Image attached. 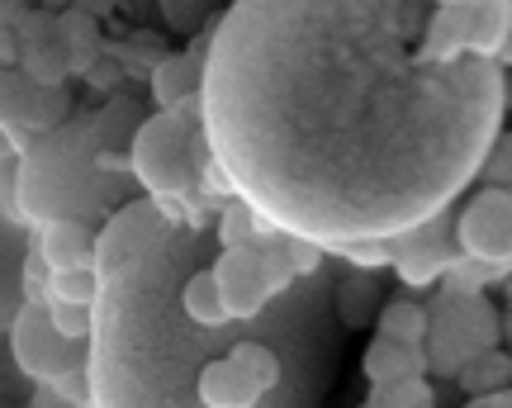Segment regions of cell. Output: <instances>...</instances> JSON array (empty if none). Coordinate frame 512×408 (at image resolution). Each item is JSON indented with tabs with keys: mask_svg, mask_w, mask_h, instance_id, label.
<instances>
[{
	"mask_svg": "<svg viewBox=\"0 0 512 408\" xmlns=\"http://www.w3.org/2000/svg\"><path fill=\"white\" fill-rule=\"evenodd\" d=\"M204 408H256L261 404V390L247 371H238L228 356H214L200 371V385H195Z\"/></svg>",
	"mask_w": 512,
	"mask_h": 408,
	"instance_id": "8992f818",
	"label": "cell"
},
{
	"mask_svg": "<svg viewBox=\"0 0 512 408\" xmlns=\"http://www.w3.org/2000/svg\"><path fill=\"white\" fill-rule=\"evenodd\" d=\"M361 408H375V404H370V399H366V404H361Z\"/></svg>",
	"mask_w": 512,
	"mask_h": 408,
	"instance_id": "e575fe53",
	"label": "cell"
},
{
	"mask_svg": "<svg viewBox=\"0 0 512 408\" xmlns=\"http://www.w3.org/2000/svg\"><path fill=\"white\" fill-rule=\"evenodd\" d=\"M48 285H53V271L38 257V247H29V257H24V304H48Z\"/></svg>",
	"mask_w": 512,
	"mask_h": 408,
	"instance_id": "484cf974",
	"label": "cell"
},
{
	"mask_svg": "<svg viewBox=\"0 0 512 408\" xmlns=\"http://www.w3.org/2000/svg\"><path fill=\"white\" fill-rule=\"evenodd\" d=\"M29 408H76V404H67V399H62L53 385H38V394L29 399Z\"/></svg>",
	"mask_w": 512,
	"mask_h": 408,
	"instance_id": "4dcf8cb0",
	"label": "cell"
},
{
	"mask_svg": "<svg viewBox=\"0 0 512 408\" xmlns=\"http://www.w3.org/2000/svg\"><path fill=\"white\" fill-rule=\"evenodd\" d=\"M128 162L138 167L147 190H157V195H185V190L200 181V167L209 162V152H204L200 129H190L176 114L162 110L152 124H143L138 148H133Z\"/></svg>",
	"mask_w": 512,
	"mask_h": 408,
	"instance_id": "6da1fadb",
	"label": "cell"
},
{
	"mask_svg": "<svg viewBox=\"0 0 512 408\" xmlns=\"http://www.w3.org/2000/svg\"><path fill=\"white\" fill-rule=\"evenodd\" d=\"M456 380H460V390H465V394H498V390H508V356L498 352V347H489V352L460 361Z\"/></svg>",
	"mask_w": 512,
	"mask_h": 408,
	"instance_id": "4fadbf2b",
	"label": "cell"
},
{
	"mask_svg": "<svg viewBox=\"0 0 512 408\" xmlns=\"http://www.w3.org/2000/svg\"><path fill=\"white\" fill-rule=\"evenodd\" d=\"M337 314L347 318L351 328H366L380 314V285L370 280V271H356L337 285Z\"/></svg>",
	"mask_w": 512,
	"mask_h": 408,
	"instance_id": "7c38bea8",
	"label": "cell"
},
{
	"mask_svg": "<svg viewBox=\"0 0 512 408\" xmlns=\"http://www.w3.org/2000/svg\"><path fill=\"white\" fill-rule=\"evenodd\" d=\"M228 361H233L238 371L252 375L261 394L280 385V361H275V352H271V347H261V342H238V347L228 352Z\"/></svg>",
	"mask_w": 512,
	"mask_h": 408,
	"instance_id": "e0dca14e",
	"label": "cell"
},
{
	"mask_svg": "<svg viewBox=\"0 0 512 408\" xmlns=\"http://www.w3.org/2000/svg\"><path fill=\"white\" fill-rule=\"evenodd\" d=\"M95 295H100V276H95V266H76V271H53L48 299H57V304H95Z\"/></svg>",
	"mask_w": 512,
	"mask_h": 408,
	"instance_id": "44dd1931",
	"label": "cell"
},
{
	"mask_svg": "<svg viewBox=\"0 0 512 408\" xmlns=\"http://www.w3.org/2000/svg\"><path fill=\"white\" fill-rule=\"evenodd\" d=\"M10 352H15L19 371L29 380H38V385L57 380L72 366H86V342H67L57 333L48 323V304H24L15 314V323H10Z\"/></svg>",
	"mask_w": 512,
	"mask_h": 408,
	"instance_id": "7a4b0ae2",
	"label": "cell"
},
{
	"mask_svg": "<svg viewBox=\"0 0 512 408\" xmlns=\"http://www.w3.org/2000/svg\"><path fill=\"white\" fill-rule=\"evenodd\" d=\"M285 257H290L294 276H313L318 266H323V247L304 233H285Z\"/></svg>",
	"mask_w": 512,
	"mask_h": 408,
	"instance_id": "4316f807",
	"label": "cell"
},
{
	"mask_svg": "<svg viewBox=\"0 0 512 408\" xmlns=\"http://www.w3.org/2000/svg\"><path fill=\"white\" fill-rule=\"evenodd\" d=\"M370 404L375 408H422V404H432V385H427V375H408V380H394V385H370Z\"/></svg>",
	"mask_w": 512,
	"mask_h": 408,
	"instance_id": "7402d4cb",
	"label": "cell"
},
{
	"mask_svg": "<svg viewBox=\"0 0 512 408\" xmlns=\"http://www.w3.org/2000/svg\"><path fill=\"white\" fill-rule=\"evenodd\" d=\"M48 323H53L67 342H86L95 328L91 304H57V299H48Z\"/></svg>",
	"mask_w": 512,
	"mask_h": 408,
	"instance_id": "cb8c5ba5",
	"label": "cell"
},
{
	"mask_svg": "<svg viewBox=\"0 0 512 408\" xmlns=\"http://www.w3.org/2000/svg\"><path fill=\"white\" fill-rule=\"evenodd\" d=\"M209 276H214V290H219L223 314L238 318V323L256 318L261 309H266V299H271V290H266V280H261V266H256L252 247H223L219 261L209 266Z\"/></svg>",
	"mask_w": 512,
	"mask_h": 408,
	"instance_id": "277c9868",
	"label": "cell"
},
{
	"mask_svg": "<svg viewBox=\"0 0 512 408\" xmlns=\"http://www.w3.org/2000/svg\"><path fill=\"white\" fill-rule=\"evenodd\" d=\"M446 233V219H437L432 228H418L413 238L403 242H389L394 247V271L408 290H422V285H437V276H446V266H451V242L441 238Z\"/></svg>",
	"mask_w": 512,
	"mask_h": 408,
	"instance_id": "5b68a950",
	"label": "cell"
},
{
	"mask_svg": "<svg viewBox=\"0 0 512 408\" xmlns=\"http://www.w3.org/2000/svg\"><path fill=\"white\" fill-rule=\"evenodd\" d=\"M422 408H437V404H422Z\"/></svg>",
	"mask_w": 512,
	"mask_h": 408,
	"instance_id": "d590c367",
	"label": "cell"
},
{
	"mask_svg": "<svg viewBox=\"0 0 512 408\" xmlns=\"http://www.w3.org/2000/svg\"><path fill=\"white\" fill-rule=\"evenodd\" d=\"M508 157H512V143L508 133L494 143V157H489V186L494 190H508Z\"/></svg>",
	"mask_w": 512,
	"mask_h": 408,
	"instance_id": "f1b7e54d",
	"label": "cell"
},
{
	"mask_svg": "<svg viewBox=\"0 0 512 408\" xmlns=\"http://www.w3.org/2000/svg\"><path fill=\"white\" fill-rule=\"evenodd\" d=\"M446 276H451V290H456V295H479L484 285L503 280L508 271H503V266H489V261H475V257H451Z\"/></svg>",
	"mask_w": 512,
	"mask_h": 408,
	"instance_id": "603a6c76",
	"label": "cell"
},
{
	"mask_svg": "<svg viewBox=\"0 0 512 408\" xmlns=\"http://www.w3.org/2000/svg\"><path fill=\"white\" fill-rule=\"evenodd\" d=\"M29 100H34V81L19 72V67H0V133L24 129Z\"/></svg>",
	"mask_w": 512,
	"mask_h": 408,
	"instance_id": "9a60e30c",
	"label": "cell"
},
{
	"mask_svg": "<svg viewBox=\"0 0 512 408\" xmlns=\"http://www.w3.org/2000/svg\"><path fill=\"white\" fill-rule=\"evenodd\" d=\"M181 304H185V318H195L200 328H223V323H228V314H223V304H219V290H214V276H209V266H200L195 276L185 280Z\"/></svg>",
	"mask_w": 512,
	"mask_h": 408,
	"instance_id": "5bb4252c",
	"label": "cell"
},
{
	"mask_svg": "<svg viewBox=\"0 0 512 408\" xmlns=\"http://www.w3.org/2000/svg\"><path fill=\"white\" fill-rule=\"evenodd\" d=\"M200 72H204V57L195 53H181V57H162L152 72H147V86H152V100L171 110L181 95H195L200 91Z\"/></svg>",
	"mask_w": 512,
	"mask_h": 408,
	"instance_id": "30bf717a",
	"label": "cell"
},
{
	"mask_svg": "<svg viewBox=\"0 0 512 408\" xmlns=\"http://www.w3.org/2000/svg\"><path fill=\"white\" fill-rule=\"evenodd\" d=\"M86 76H91L95 86H114V81H119V72H114V67H95V62L86 67Z\"/></svg>",
	"mask_w": 512,
	"mask_h": 408,
	"instance_id": "d6a6232c",
	"label": "cell"
},
{
	"mask_svg": "<svg viewBox=\"0 0 512 408\" xmlns=\"http://www.w3.org/2000/svg\"><path fill=\"white\" fill-rule=\"evenodd\" d=\"M38 257L48 261V271H76V266H95V242L76 219H53L34 242Z\"/></svg>",
	"mask_w": 512,
	"mask_h": 408,
	"instance_id": "52a82bcc",
	"label": "cell"
},
{
	"mask_svg": "<svg viewBox=\"0 0 512 408\" xmlns=\"http://www.w3.org/2000/svg\"><path fill=\"white\" fill-rule=\"evenodd\" d=\"M19 72L29 76L34 86H62V81H67V57H62V43H29Z\"/></svg>",
	"mask_w": 512,
	"mask_h": 408,
	"instance_id": "ac0fdd59",
	"label": "cell"
},
{
	"mask_svg": "<svg viewBox=\"0 0 512 408\" xmlns=\"http://www.w3.org/2000/svg\"><path fill=\"white\" fill-rule=\"evenodd\" d=\"M95 162H100V171H128V167H133V162H128L124 152H100Z\"/></svg>",
	"mask_w": 512,
	"mask_h": 408,
	"instance_id": "1f68e13d",
	"label": "cell"
},
{
	"mask_svg": "<svg viewBox=\"0 0 512 408\" xmlns=\"http://www.w3.org/2000/svg\"><path fill=\"white\" fill-rule=\"evenodd\" d=\"M67 404H76V408H91V366H72V371H62L57 380H48Z\"/></svg>",
	"mask_w": 512,
	"mask_h": 408,
	"instance_id": "83f0119b",
	"label": "cell"
},
{
	"mask_svg": "<svg viewBox=\"0 0 512 408\" xmlns=\"http://www.w3.org/2000/svg\"><path fill=\"white\" fill-rule=\"evenodd\" d=\"M261 233H271V228H266V219H256L252 204L233 200L228 209H223V219H219V242L223 247H252Z\"/></svg>",
	"mask_w": 512,
	"mask_h": 408,
	"instance_id": "d6986e66",
	"label": "cell"
},
{
	"mask_svg": "<svg viewBox=\"0 0 512 408\" xmlns=\"http://www.w3.org/2000/svg\"><path fill=\"white\" fill-rule=\"evenodd\" d=\"M456 247H460V257L489 261V266H503V271H508V257H512V200H508V190L489 186L460 209Z\"/></svg>",
	"mask_w": 512,
	"mask_h": 408,
	"instance_id": "3957f363",
	"label": "cell"
},
{
	"mask_svg": "<svg viewBox=\"0 0 512 408\" xmlns=\"http://www.w3.org/2000/svg\"><path fill=\"white\" fill-rule=\"evenodd\" d=\"M361 371H366L370 385H394V380H408V375H427V352L389 342V337H375L366 361H361Z\"/></svg>",
	"mask_w": 512,
	"mask_h": 408,
	"instance_id": "ba28073f",
	"label": "cell"
},
{
	"mask_svg": "<svg viewBox=\"0 0 512 408\" xmlns=\"http://www.w3.org/2000/svg\"><path fill=\"white\" fill-rule=\"evenodd\" d=\"M422 48L432 62H456L460 53H470V5H441L437 15L427 19Z\"/></svg>",
	"mask_w": 512,
	"mask_h": 408,
	"instance_id": "9c48e42d",
	"label": "cell"
},
{
	"mask_svg": "<svg viewBox=\"0 0 512 408\" xmlns=\"http://www.w3.org/2000/svg\"><path fill=\"white\" fill-rule=\"evenodd\" d=\"M375 323H380V337H389V342H403V347H422V342H427V309L413 304V299H389V304H380Z\"/></svg>",
	"mask_w": 512,
	"mask_h": 408,
	"instance_id": "8fae6325",
	"label": "cell"
},
{
	"mask_svg": "<svg viewBox=\"0 0 512 408\" xmlns=\"http://www.w3.org/2000/svg\"><path fill=\"white\" fill-rule=\"evenodd\" d=\"M72 110V95L62 91V86H34V100H29V119H24V129L29 133H43V129H57L62 119Z\"/></svg>",
	"mask_w": 512,
	"mask_h": 408,
	"instance_id": "ffe728a7",
	"label": "cell"
},
{
	"mask_svg": "<svg viewBox=\"0 0 512 408\" xmlns=\"http://www.w3.org/2000/svg\"><path fill=\"white\" fill-rule=\"evenodd\" d=\"M200 181H204L209 190H233V181H228V171H223L219 162H214V157H209V162L200 167Z\"/></svg>",
	"mask_w": 512,
	"mask_h": 408,
	"instance_id": "f546056e",
	"label": "cell"
},
{
	"mask_svg": "<svg viewBox=\"0 0 512 408\" xmlns=\"http://www.w3.org/2000/svg\"><path fill=\"white\" fill-rule=\"evenodd\" d=\"M252 252H256V266H261V280H266L271 295H285L294 280H299L294 276V266H290V257H285V233H280V238H256Z\"/></svg>",
	"mask_w": 512,
	"mask_h": 408,
	"instance_id": "2e32d148",
	"label": "cell"
},
{
	"mask_svg": "<svg viewBox=\"0 0 512 408\" xmlns=\"http://www.w3.org/2000/svg\"><path fill=\"white\" fill-rule=\"evenodd\" d=\"M437 5H475V0H437Z\"/></svg>",
	"mask_w": 512,
	"mask_h": 408,
	"instance_id": "836d02e7",
	"label": "cell"
},
{
	"mask_svg": "<svg viewBox=\"0 0 512 408\" xmlns=\"http://www.w3.org/2000/svg\"><path fill=\"white\" fill-rule=\"evenodd\" d=\"M342 257L361 271H375V266H389L394 261V247L380 238H356V242H342Z\"/></svg>",
	"mask_w": 512,
	"mask_h": 408,
	"instance_id": "d4e9b609",
	"label": "cell"
}]
</instances>
